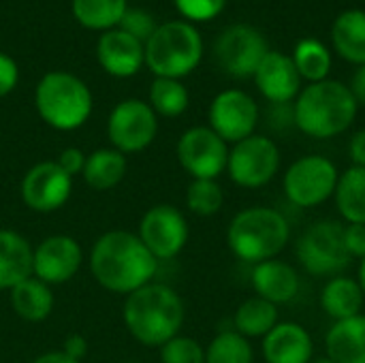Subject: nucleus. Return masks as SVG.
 Wrapping results in <instances>:
<instances>
[{"mask_svg":"<svg viewBox=\"0 0 365 363\" xmlns=\"http://www.w3.org/2000/svg\"><path fill=\"white\" fill-rule=\"evenodd\" d=\"M314 342L299 323L282 321L263 338V357L267 363H310Z\"/></svg>","mask_w":365,"mask_h":363,"instance_id":"6ab92c4d","label":"nucleus"},{"mask_svg":"<svg viewBox=\"0 0 365 363\" xmlns=\"http://www.w3.org/2000/svg\"><path fill=\"white\" fill-rule=\"evenodd\" d=\"M130 363H135V362H130Z\"/></svg>","mask_w":365,"mask_h":363,"instance_id":"49530a36","label":"nucleus"},{"mask_svg":"<svg viewBox=\"0 0 365 363\" xmlns=\"http://www.w3.org/2000/svg\"><path fill=\"white\" fill-rule=\"evenodd\" d=\"M73 193V178L66 175L56 160H45L28 169L21 180V199L34 212L60 210Z\"/></svg>","mask_w":365,"mask_h":363,"instance_id":"2eb2a0df","label":"nucleus"},{"mask_svg":"<svg viewBox=\"0 0 365 363\" xmlns=\"http://www.w3.org/2000/svg\"><path fill=\"white\" fill-rule=\"evenodd\" d=\"M38 116L56 131H75L92 113L90 88L75 75L51 71L43 75L34 92Z\"/></svg>","mask_w":365,"mask_h":363,"instance_id":"423d86ee","label":"nucleus"},{"mask_svg":"<svg viewBox=\"0 0 365 363\" xmlns=\"http://www.w3.org/2000/svg\"><path fill=\"white\" fill-rule=\"evenodd\" d=\"M188 235L190 231L184 214L169 203L150 208L139 225L141 242L158 261H169L178 257L186 246Z\"/></svg>","mask_w":365,"mask_h":363,"instance_id":"ddd939ff","label":"nucleus"},{"mask_svg":"<svg viewBox=\"0 0 365 363\" xmlns=\"http://www.w3.org/2000/svg\"><path fill=\"white\" fill-rule=\"evenodd\" d=\"M291 58H293L295 68H297L302 79H306L310 83L329 79V73H331V51L321 41H317V39H302L295 45V51H293Z\"/></svg>","mask_w":365,"mask_h":363,"instance_id":"c85d7f7f","label":"nucleus"},{"mask_svg":"<svg viewBox=\"0 0 365 363\" xmlns=\"http://www.w3.org/2000/svg\"><path fill=\"white\" fill-rule=\"evenodd\" d=\"M150 107L156 116L178 118L188 109V90L180 79L156 77L150 86Z\"/></svg>","mask_w":365,"mask_h":363,"instance_id":"7c9ffc66","label":"nucleus"},{"mask_svg":"<svg viewBox=\"0 0 365 363\" xmlns=\"http://www.w3.org/2000/svg\"><path fill=\"white\" fill-rule=\"evenodd\" d=\"M178 160L192 180H216L227 171L229 145L210 126H192L178 141Z\"/></svg>","mask_w":365,"mask_h":363,"instance_id":"9b49d317","label":"nucleus"},{"mask_svg":"<svg viewBox=\"0 0 365 363\" xmlns=\"http://www.w3.org/2000/svg\"><path fill=\"white\" fill-rule=\"evenodd\" d=\"M351 92L357 101V105H365V64H361L355 75H353V81H351Z\"/></svg>","mask_w":365,"mask_h":363,"instance_id":"79ce46f5","label":"nucleus"},{"mask_svg":"<svg viewBox=\"0 0 365 363\" xmlns=\"http://www.w3.org/2000/svg\"><path fill=\"white\" fill-rule=\"evenodd\" d=\"M32 363H79L77 359H73V357H68L66 353H62V351H53V353H45V355H41V357H36Z\"/></svg>","mask_w":365,"mask_h":363,"instance_id":"37998d69","label":"nucleus"},{"mask_svg":"<svg viewBox=\"0 0 365 363\" xmlns=\"http://www.w3.org/2000/svg\"><path fill=\"white\" fill-rule=\"evenodd\" d=\"M120 30L128 32L130 36H135L137 41H141L145 45V41L154 34L156 24H154V17L150 13H145L141 9H133V11L126 9L124 17L120 21Z\"/></svg>","mask_w":365,"mask_h":363,"instance_id":"c9c22d12","label":"nucleus"},{"mask_svg":"<svg viewBox=\"0 0 365 363\" xmlns=\"http://www.w3.org/2000/svg\"><path fill=\"white\" fill-rule=\"evenodd\" d=\"M331 41L346 62L365 64V11L349 9L340 13L331 26Z\"/></svg>","mask_w":365,"mask_h":363,"instance_id":"b1692460","label":"nucleus"},{"mask_svg":"<svg viewBox=\"0 0 365 363\" xmlns=\"http://www.w3.org/2000/svg\"><path fill=\"white\" fill-rule=\"evenodd\" d=\"M325 351L336 363H365V315L334 323L325 336Z\"/></svg>","mask_w":365,"mask_h":363,"instance_id":"4be33fe9","label":"nucleus"},{"mask_svg":"<svg viewBox=\"0 0 365 363\" xmlns=\"http://www.w3.org/2000/svg\"><path fill=\"white\" fill-rule=\"evenodd\" d=\"M344 246L349 257H365V225H346L344 227Z\"/></svg>","mask_w":365,"mask_h":363,"instance_id":"4c0bfd02","label":"nucleus"},{"mask_svg":"<svg viewBox=\"0 0 365 363\" xmlns=\"http://www.w3.org/2000/svg\"><path fill=\"white\" fill-rule=\"evenodd\" d=\"M227 0H175L178 11L190 21H210L218 17Z\"/></svg>","mask_w":365,"mask_h":363,"instance_id":"f704fd0d","label":"nucleus"},{"mask_svg":"<svg viewBox=\"0 0 365 363\" xmlns=\"http://www.w3.org/2000/svg\"><path fill=\"white\" fill-rule=\"evenodd\" d=\"M291 240L289 220L274 208L255 205L235 214L227 231L231 252L244 263H263L276 259Z\"/></svg>","mask_w":365,"mask_h":363,"instance_id":"20e7f679","label":"nucleus"},{"mask_svg":"<svg viewBox=\"0 0 365 363\" xmlns=\"http://www.w3.org/2000/svg\"><path fill=\"white\" fill-rule=\"evenodd\" d=\"M280 169V150L265 135H250L229 150L227 173L242 188L267 186Z\"/></svg>","mask_w":365,"mask_h":363,"instance_id":"1a4fd4ad","label":"nucleus"},{"mask_svg":"<svg viewBox=\"0 0 365 363\" xmlns=\"http://www.w3.org/2000/svg\"><path fill=\"white\" fill-rule=\"evenodd\" d=\"M267 41L265 36L248 26V24H235L229 26L214 45L216 60L220 68L233 77H250L257 73L261 60L267 56Z\"/></svg>","mask_w":365,"mask_h":363,"instance_id":"f8f14e48","label":"nucleus"},{"mask_svg":"<svg viewBox=\"0 0 365 363\" xmlns=\"http://www.w3.org/2000/svg\"><path fill=\"white\" fill-rule=\"evenodd\" d=\"M126 0H73L75 19L90 30H107L122 21Z\"/></svg>","mask_w":365,"mask_h":363,"instance_id":"c756f323","label":"nucleus"},{"mask_svg":"<svg viewBox=\"0 0 365 363\" xmlns=\"http://www.w3.org/2000/svg\"><path fill=\"white\" fill-rule=\"evenodd\" d=\"M17 79H19V71L15 60L0 51V98L6 96L17 86Z\"/></svg>","mask_w":365,"mask_h":363,"instance_id":"58836bf2","label":"nucleus"},{"mask_svg":"<svg viewBox=\"0 0 365 363\" xmlns=\"http://www.w3.org/2000/svg\"><path fill=\"white\" fill-rule=\"evenodd\" d=\"M145 64L156 77L180 79L192 73L203 56V39L188 21H167L156 26L143 45Z\"/></svg>","mask_w":365,"mask_h":363,"instance_id":"39448f33","label":"nucleus"},{"mask_svg":"<svg viewBox=\"0 0 365 363\" xmlns=\"http://www.w3.org/2000/svg\"><path fill=\"white\" fill-rule=\"evenodd\" d=\"M9 295H11V306H13L15 315L28 323H41L53 310L51 287L34 276H30L24 282H19L17 287H13Z\"/></svg>","mask_w":365,"mask_h":363,"instance_id":"393cba45","label":"nucleus"},{"mask_svg":"<svg viewBox=\"0 0 365 363\" xmlns=\"http://www.w3.org/2000/svg\"><path fill=\"white\" fill-rule=\"evenodd\" d=\"M250 282H252L257 297H261L274 306L289 304L299 293L297 270L280 259H269V261L257 263L252 267Z\"/></svg>","mask_w":365,"mask_h":363,"instance_id":"aec40b11","label":"nucleus"},{"mask_svg":"<svg viewBox=\"0 0 365 363\" xmlns=\"http://www.w3.org/2000/svg\"><path fill=\"white\" fill-rule=\"evenodd\" d=\"M297 259L310 276L334 278L342 274L351 263L344 246V225L336 220L310 225L297 242Z\"/></svg>","mask_w":365,"mask_h":363,"instance_id":"0eeeda50","label":"nucleus"},{"mask_svg":"<svg viewBox=\"0 0 365 363\" xmlns=\"http://www.w3.org/2000/svg\"><path fill=\"white\" fill-rule=\"evenodd\" d=\"M252 357L248 338L235 329L220 332L205 349V363H252Z\"/></svg>","mask_w":365,"mask_h":363,"instance_id":"2f4dec72","label":"nucleus"},{"mask_svg":"<svg viewBox=\"0 0 365 363\" xmlns=\"http://www.w3.org/2000/svg\"><path fill=\"white\" fill-rule=\"evenodd\" d=\"M357 101L351 88L336 79L308 83L295 98L293 122L314 139H331L351 128L357 118Z\"/></svg>","mask_w":365,"mask_h":363,"instance_id":"f03ea898","label":"nucleus"},{"mask_svg":"<svg viewBox=\"0 0 365 363\" xmlns=\"http://www.w3.org/2000/svg\"><path fill=\"white\" fill-rule=\"evenodd\" d=\"M62 353H66L68 357L81 362V359L86 357V353H88V342H86V338L79 336V334L68 336V338L64 340V344H62Z\"/></svg>","mask_w":365,"mask_h":363,"instance_id":"ea45409f","label":"nucleus"},{"mask_svg":"<svg viewBox=\"0 0 365 363\" xmlns=\"http://www.w3.org/2000/svg\"><path fill=\"white\" fill-rule=\"evenodd\" d=\"M156 270L158 259L145 248L141 237L130 231H109L101 235L90 252L94 280L111 293H135L152 282Z\"/></svg>","mask_w":365,"mask_h":363,"instance_id":"f257e3e1","label":"nucleus"},{"mask_svg":"<svg viewBox=\"0 0 365 363\" xmlns=\"http://www.w3.org/2000/svg\"><path fill=\"white\" fill-rule=\"evenodd\" d=\"M225 203L222 186L216 180H192L186 190V205L197 216H214Z\"/></svg>","mask_w":365,"mask_h":363,"instance_id":"473e14b6","label":"nucleus"},{"mask_svg":"<svg viewBox=\"0 0 365 363\" xmlns=\"http://www.w3.org/2000/svg\"><path fill=\"white\" fill-rule=\"evenodd\" d=\"M338 167L327 156L308 154L297 158L284 173V195L295 208H317L336 193Z\"/></svg>","mask_w":365,"mask_h":363,"instance_id":"6e6552de","label":"nucleus"},{"mask_svg":"<svg viewBox=\"0 0 365 363\" xmlns=\"http://www.w3.org/2000/svg\"><path fill=\"white\" fill-rule=\"evenodd\" d=\"M349 154H351L353 167H365V128L357 131V133L351 137Z\"/></svg>","mask_w":365,"mask_h":363,"instance_id":"a19ab883","label":"nucleus"},{"mask_svg":"<svg viewBox=\"0 0 365 363\" xmlns=\"http://www.w3.org/2000/svg\"><path fill=\"white\" fill-rule=\"evenodd\" d=\"M278 306L261 300L250 297L246 300L233 317V327L244 338H265L278 325Z\"/></svg>","mask_w":365,"mask_h":363,"instance_id":"cd10ccee","label":"nucleus"},{"mask_svg":"<svg viewBox=\"0 0 365 363\" xmlns=\"http://www.w3.org/2000/svg\"><path fill=\"white\" fill-rule=\"evenodd\" d=\"M56 163H58V167H60L66 175L75 178V175H81V173H83L86 154H83L81 150H77V148H66V150L60 152V156H58Z\"/></svg>","mask_w":365,"mask_h":363,"instance_id":"e433bc0d","label":"nucleus"},{"mask_svg":"<svg viewBox=\"0 0 365 363\" xmlns=\"http://www.w3.org/2000/svg\"><path fill=\"white\" fill-rule=\"evenodd\" d=\"M124 323L137 342L145 347H163L180 336L184 325V302L171 287L150 282L126 295Z\"/></svg>","mask_w":365,"mask_h":363,"instance_id":"7ed1b4c3","label":"nucleus"},{"mask_svg":"<svg viewBox=\"0 0 365 363\" xmlns=\"http://www.w3.org/2000/svg\"><path fill=\"white\" fill-rule=\"evenodd\" d=\"M257 122L259 107L244 90H225L216 94L210 105V128L227 143H237L255 135Z\"/></svg>","mask_w":365,"mask_h":363,"instance_id":"4468645a","label":"nucleus"},{"mask_svg":"<svg viewBox=\"0 0 365 363\" xmlns=\"http://www.w3.org/2000/svg\"><path fill=\"white\" fill-rule=\"evenodd\" d=\"M310 363H336V362H331V359H329V357L325 355V357H317V359H312Z\"/></svg>","mask_w":365,"mask_h":363,"instance_id":"a18cd8bd","label":"nucleus"},{"mask_svg":"<svg viewBox=\"0 0 365 363\" xmlns=\"http://www.w3.org/2000/svg\"><path fill=\"white\" fill-rule=\"evenodd\" d=\"M357 282H359V287H361V291H364V295H365V257L361 259V263H359V272H357Z\"/></svg>","mask_w":365,"mask_h":363,"instance_id":"c03bdc74","label":"nucleus"},{"mask_svg":"<svg viewBox=\"0 0 365 363\" xmlns=\"http://www.w3.org/2000/svg\"><path fill=\"white\" fill-rule=\"evenodd\" d=\"M163 363H205V349L188 336H175L160 347Z\"/></svg>","mask_w":365,"mask_h":363,"instance_id":"72a5a7b5","label":"nucleus"},{"mask_svg":"<svg viewBox=\"0 0 365 363\" xmlns=\"http://www.w3.org/2000/svg\"><path fill=\"white\" fill-rule=\"evenodd\" d=\"M365 295L357 280L346 276H334L321 291V308L329 319L346 321L361 315Z\"/></svg>","mask_w":365,"mask_h":363,"instance_id":"5701e85b","label":"nucleus"},{"mask_svg":"<svg viewBox=\"0 0 365 363\" xmlns=\"http://www.w3.org/2000/svg\"><path fill=\"white\" fill-rule=\"evenodd\" d=\"M158 133V118L150 103L128 98L118 103L107 122L111 145L122 154H135L152 145Z\"/></svg>","mask_w":365,"mask_h":363,"instance_id":"9d476101","label":"nucleus"},{"mask_svg":"<svg viewBox=\"0 0 365 363\" xmlns=\"http://www.w3.org/2000/svg\"><path fill=\"white\" fill-rule=\"evenodd\" d=\"M34 250L30 242L11 231L0 229V291H11L32 276Z\"/></svg>","mask_w":365,"mask_h":363,"instance_id":"412c9836","label":"nucleus"},{"mask_svg":"<svg viewBox=\"0 0 365 363\" xmlns=\"http://www.w3.org/2000/svg\"><path fill=\"white\" fill-rule=\"evenodd\" d=\"M334 197L349 225H365V167H349L340 173Z\"/></svg>","mask_w":365,"mask_h":363,"instance_id":"bb28decb","label":"nucleus"},{"mask_svg":"<svg viewBox=\"0 0 365 363\" xmlns=\"http://www.w3.org/2000/svg\"><path fill=\"white\" fill-rule=\"evenodd\" d=\"M252 77L259 92L274 105H289L302 92V77L293 58L280 51H267Z\"/></svg>","mask_w":365,"mask_h":363,"instance_id":"f3484780","label":"nucleus"},{"mask_svg":"<svg viewBox=\"0 0 365 363\" xmlns=\"http://www.w3.org/2000/svg\"><path fill=\"white\" fill-rule=\"evenodd\" d=\"M83 263V250L71 235H51L45 237L34 248L32 276L45 285H64L68 282Z\"/></svg>","mask_w":365,"mask_h":363,"instance_id":"dca6fc26","label":"nucleus"},{"mask_svg":"<svg viewBox=\"0 0 365 363\" xmlns=\"http://www.w3.org/2000/svg\"><path fill=\"white\" fill-rule=\"evenodd\" d=\"M98 64L113 77H130L145 62L143 43L124 30H107L96 45Z\"/></svg>","mask_w":365,"mask_h":363,"instance_id":"a211bd4d","label":"nucleus"},{"mask_svg":"<svg viewBox=\"0 0 365 363\" xmlns=\"http://www.w3.org/2000/svg\"><path fill=\"white\" fill-rule=\"evenodd\" d=\"M126 167V156L122 152H118L115 148H103L86 156V167L81 175L92 190L103 193L115 188L124 180Z\"/></svg>","mask_w":365,"mask_h":363,"instance_id":"a878e982","label":"nucleus"}]
</instances>
